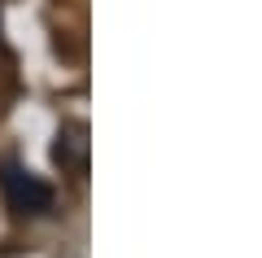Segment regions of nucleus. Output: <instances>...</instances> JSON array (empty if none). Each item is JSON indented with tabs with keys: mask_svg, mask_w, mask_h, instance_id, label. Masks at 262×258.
I'll use <instances>...</instances> for the list:
<instances>
[{
	"mask_svg": "<svg viewBox=\"0 0 262 258\" xmlns=\"http://www.w3.org/2000/svg\"><path fill=\"white\" fill-rule=\"evenodd\" d=\"M0 188H5L9 210H18V214H48V210H53V202H57L53 184L39 180V175H31L27 166H18V162H5V166H0Z\"/></svg>",
	"mask_w": 262,
	"mask_h": 258,
	"instance_id": "nucleus-1",
	"label": "nucleus"
},
{
	"mask_svg": "<svg viewBox=\"0 0 262 258\" xmlns=\"http://www.w3.org/2000/svg\"><path fill=\"white\" fill-rule=\"evenodd\" d=\"M83 136H88V131L79 127V123H75V127H66L61 136H57L53 157L61 162V171H75V175L83 171V157H88V140H83Z\"/></svg>",
	"mask_w": 262,
	"mask_h": 258,
	"instance_id": "nucleus-2",
	"label": "nucleus"
}]
</instances>
